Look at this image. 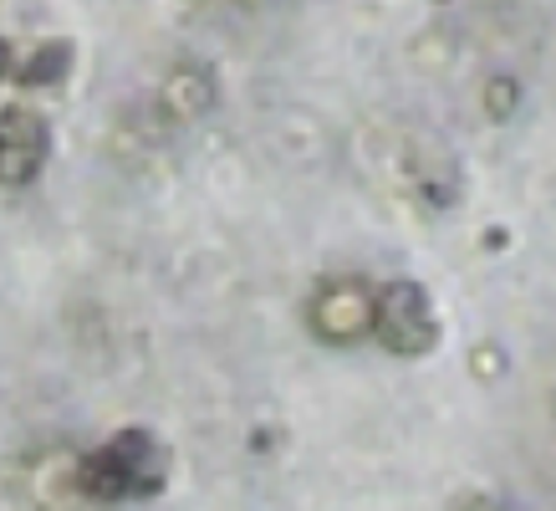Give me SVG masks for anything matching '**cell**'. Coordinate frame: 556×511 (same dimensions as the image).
<instances>
[{
	"mask_svg": "<svg viewBox=\"0 0 556 511\" xmlns=\"http://www.w3.org/2000/svg\"><path fill=\"white\" fill-rule=\"evenodd\" d=\"M77 486L98 501H134V496H153L164 486V450L149 429H123L118 440H108L102 450L83 460Z\"/></svg>",
	"mask_w": 556,
	"mask_h": 511,
	"instance_id": "1",
	"label": "cell"
},
{
	"mask_svg": "<svg viewBox=\"0 0 556 511\" xmlns=\"http://www.w3.org/2000/svg\"><path fill=\"white\" fill-rule=\"evenodd\" d=\"M372 333L383 348L393 353H429L439 342V323H434V307L424 297V287L414 282H393L372 297Z\"/></svg>",
	"mask_w": 556,
	"mask_h": 511,
	"instance_id": "2",
	"label": "cell"
},
{
	"mask_svg": "<svg viewBox=\"0 0 556 511\" xmlns=\"http://www.w3.org/2000/svg\"><path fill=\"white\" fill-rule=\"evenodd\" d=\"M47 149L51 134L41 113H31V108H5L0 113V185H31L41 164H47Z\"/></svg>",
	"mask_w": 556,
	"mask_h": 511,
	"instance_id": "3",
	"label": "cell"
},
{
	"mask_svg": "<svg viewBox=\"0 0 556 511\" xmlns=\"http://www.w3.org/2000/svg\"><path fill=\"white\" fill-rule=\"evenodd\" d=\"M368 323H372V297H368V287H357V282H332V287L317 297V307H312V327H317L327 342L363 338Z\"/></svg>",
	"mask_w": 556,
	"mask_h": 511,
	"instance_id": "4",
	"label": "cell"
},
{
	"mask_svg": "<svg viewBox=\"0 0 556 511\" xmlns=\"http://www.w3.org/2000/svg\"><path fill=\"white\" fill-rule=\"evenodd\" d=\"M67 72H72V41H41L21 67H11V77L26 87H51V83H62Z\"/></svg>",
	"mask_w": 556,
	"mask_h": 511,
	"instance_id": "5",
	"label": "cell"
},
{
	"mask_svg": "<svg viewBox=\"0 0 556 511\" xmlns=\"http://www.w3.org/2000/svg\"><path fill=\"white\" fill-rule=\"evenodd\" d=\"M0 77H11V47L0 41Z\"/></svg>",
	"mask_w": 556,
	"mask_h": 511,
	"instance_id": "6",
	"label": "cell"
}]
</instances>
